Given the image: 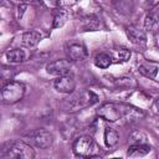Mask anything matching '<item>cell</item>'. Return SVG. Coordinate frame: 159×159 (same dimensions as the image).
Listing matches in <instances>:
<instances>
[{
    "mask_svg": "<svg viewBox=\"0 0 159 159\" xmlns=\"http://www.w3.org/2000/svg\"><path fill=\"white\" fill-rule=\"evenodd\" d=\"M97 116L109 123H117L122 119H138L140 117L144 116V113L135 108L132 107L129 104H124V103H103L102 106L98 107L97 109Z\"/></svg>",
    "mask_w": 159,
    "mask_h": 159,
    "instance_id": "obj_1",
    "label": "cell"
},
{
    "mask_svg": "<svg viewBox=\"0 0 159 159\" xmlns=\"http://www.w3.org/2000/svg\"><path fill=\"white\" fill-rule=\"evenodd\" d=\"M97 102H98V96L92 91H80V92L70 93V96L62 101L61 107L65 112L72 113L91 107Z\"/></svg>",
    "mask_w": 159,
    "mask_h": 159,
    "instance_id": "obj_2",
    "label": "cell"
},
{
    "mask_svg": "<svg viewBox=\"0 0 159 159\" xmlns=\"http://www.w3.org/2000/svg\"><path fill=\"white\" fill-rule=\"evenodd\" d=\"M1 159H32L35 150L31 144L22 140H14L7 143L0 154Z\"/></svg>",
    "mask_w": 159,
    "mask_h": 159,
    "instance_id": "obj_3",
    "label": "cell"
},
{
    "mask_svg": "<svg viewBox=\"0 0 159 159\" xmlns=\"http://www.w3.org/2000/svg\"><path fill=\"white\" fill-rule=\"evenodd\" d=\"M73 153L80 158L97 157L99 155V147L94 143V140L88 135L78 137L73 143Z\"/></svg>",
    "mask_w": 159,
    "mask_h": 159,
    "instance_id": "obj_4",
    "label": "cell"
},
{
    "mask_svg": "<svg viewBox=\"0 0 159 159\" xmlns=\"http://www.w3.org/2000/svg\"><path fill=\"white\" fill-rule=\"evenodd\" d=\"M25 86L21 82L9 81L1 89V101L5 104H14L22 99L25 94Z\"/></svg>",
    "mask_w": 159,
    "mask_h": 159,
    "instance_id": "obj_5",
    "label": "cell"
},
{
    "mask_svg": "<svg viewBox=\"0 0 159 159\" xmlns=\"http://www.w3.org/2000/svg\"><path fill=\"white\" fill-rule=\"evenodd\" d=\"M29 140L36 147V148H40V149H47L52 145L53 143V135L52 133H50L48 130H45V129H39V130H35L32 133L29 134Z\"/></svg>",
    "mask_w": 159,
    "mask_h": 159,
    "instance_id": "obj_6",
    "label": "cell"
},
{
    "mask_svg": "<svg viewBox=\"0 0 159 159\" xmlns=\"http://www.w3.org/2000/svg\"><path fill=\"white\" fill-rule=\"evenodd\" d=\"M72 70V63L68 60H56L46 66V72L52 76H65L70 75Z\"/></svg>",
    "mask_w": 159,
    "mask_h": 159,
    "instance_id": "obj_7",
    "label": "cell"
},
{
    "mask_svg": "<svg viewBox=\"0 0 159 159\" xmlns=\"http://www.w3.org/2000/svg\"><path fill=\"white\" fill-rule=\"evenodd\" d=\"M53 87L57 92L70 94L75 91L76 88V81L71 75H65V76H58L53 81Z\"/></svg>",
    "mask_w": 159,
    "mask_h": 159,
    "instance_id": "obj_8",
    "label": "cell"
},
{
    "mask_svg": "<svg viewBox=\"0 0 159 159\" xmlns=\"http://www.w3.org/2000/svg\"><path fill=\"white\" fill-rule=\"evenodd\" d=\"M67 56L71 61H84L88 57V51L86 46L81 42H71L66 46Z\"/></svg>",
    "mask_w": 159,
    "mask_h": 159,
    "instance_id": "obj_9",
    "label": "cell"
},
{
    "mask_svg": "<svg viewBox=\"0 0 159 159\" xmlns=\"http://www.w3.org/2000/svg\"><path fill=\"white\" fill-rule=\"evenodd\" d=\"M125 34H127L128 40L133 45L139 46V47H144L145 46V43H147V35H145L144 30L139 29L135 25H129V26L125 27Z\"/></svg>",
    "mask_w": 159,
    "mask_h": 159,
    "instance_id": "obj_10",
    "label": "cell"
},
{
    "mask_svg": "<svg viewBox=\"0 0 159 159\" xmlns=\"http://www.w3.org/2000/svg\"><path fill=\"white\" fill-rule=\"evenodd\" d=\"M144 29L149 32L159 31V6L150 10L144 17Z\"/></svg>",
    "mask_w": 159,
    "mask_h": 159,
    "instance_id": "obj_11",
    "label": "cell"
},
{
    "mask_svg": "<svg viewBox=\"0 0 159 159\" xmlns=\"http://www.w3.org/2000/svg\"><path fill=\"white\" fill-rule=\"evenodd\" d=\"M68 16H70V11L66 7H62V6H58V7H55L53 11H52V27L53 29H60L62 27L66 21L68 20Z\"/></svg>",
    "mask_w": 159,
    "mask_h": 159,
    "instance_id": "obj_12",
    "label": "cell"
},
{
    "mask_svg": "<svg viewBox=\"0 0 159 159\" xmlns=\"http://www.w3.org/2000/svg\"><path fill=\"white\" fill-rule=\"evenodd\" d=\"M41 39H42V36H41V34L39 31L30 30V31H26V32H24L21 35L20 42H21V46L31 48V47H35L41 41Z\"/></svg>",
    "mask_w": 159,
    "mask_h": 159,
    "instance_id": "obj_13",
    "label": "cell"
},
{
    "mask_svg": "<svg viewBox=\"0 0 159 159\" xmlns=\"http://www.w3.org/2000/svg\"><path fill=\"white\" fill-rule=\"evenodd\" d=\"M158 71H159V66L150 61H144L138 66L139 75H142L143 77L149 78V80H154L158 75Z\"/></svg>",
    "mask_w": 159,
    "mask_h": 159,
    "instance_id": "obj_14",
    "label": "cell"
},
{
    "mask_svg": "<svg viewBox=\"0 0 159 159\" xmlns=\"http://www.w3.org/2000/svg\"><path fill=\"white\" fill-rule=\"evenodd\" d=\"M99 27V19L94 14L84 15L81 19V29L82 31H96Z\"/></svg>",
    "mask_w": 159,
    "mask_h": 159,
    "instance_id": "obj_15",
    "label": "cell"
},
{
    "mask_svg": "<svg viewBox=\"0 0 159 159\" xmlns=\"http://www.w3.org/2000/svg\"><path fill=\"white\" fill-rule=\"evenodd\" d=\"M150 152V147L147 145L145 143L142 144H132L128 148L127 155L129 158H138V157H144Z\"/></svg>",
    "mask_w": 159,
    "mask_h": 159,
    "instance_id": "obj_16",
    "label": "cell"
},
{
    "mask_svg": "<svg viewBox=\"0 0 159 159\" xmlns=\"http://www.w3.org/2000/svg\"><path fill=\"white\" fill-rule=\"evenodd\" d=\"M6 58L9 62L11 63H19V62H24L26 60V53L24 50L20 48H12V50H7L5 53Z\"/></svg>",
    "mask_w": 159,
    "mask_h": 159,
    "instance_id": "obj_17",
    "label": "cell"
},
{
    "mask_svg": "<svg viewBox=\"0 0 159 159\" xmlns=\"http://www.w3.org/2000/svg\"><path fill=\"white\" fill-rule=\"evenodd\" d=\"M104 143L108 148H113L117 145L118 140H119V135H118V132L111 127H107L104 129Z\"/></svg>",
    "mask_w": 159,
    "mask_h": 159,
    "instance_id": "obj_18",
    "label": "cell"
},
{
    "mask_svg": "<svg viewBox=\"0 0 159 159\" xmlns=\"http://www.w3.org/2000/svg\"><path fill=\"white\" fill-rule=\"evenodd\" d=\"M112 63V57L104 52L102 53H98L96 57H94V65L98 67V68H108Z\"/></svg>",
    "mask_w": 159,
    "mask_h": 159,
    "instance_id": "obj_19",
    "label": "cell"
},
{
    "mask_svg": "<svg viewBox=\"0 0 159 159\" xmlns=\"http://www.w3.org/2000/svg\"><path fill=\"white\" fill-rule=\"evenodd\" d=\"M147 140V135L140 132V130H133L130 134H129V143L130 145L132 144H142V143H145Z\"/></svg>",
    "mask_w": 159,
    "mask_h": 159,
    "instance_id": "obj_20",
    "label": "cell"
},
{
    "mask_svg": "<svg viewBox=\"0 0 159 159\" xmlns=\"http://www.w3.org/2000/svg\"><path fill=\"white\" fill-rule=\"evenodd\" d=\"M132 56V52L127 48H119L117 51V58L120 61V62H127Z\"/></svg>",
    "mask_w": 159,
    "mask_h": 159,
    "instance_id": "obj_21",
    "label": "cell"
},
{
    "mask_svg": "<svg viewBox=\"0 0 159 159\" xmlns=\"http://www.w3.org/2000/svg\"><path fill=\"white\" fill-rule=\"evenodd\" d=\"M46 1H47L48 5H51V6H53V7L61 6V0H46Z\"/></svg>",
    "mask_w": 159,
    "mask_h": 159,
    "instance_id": "obj_22",
    "label": "cell"
},
{
    "mask_svg": "<svg viewBox=\"0 0 159 159\" xmlns=\"http://www.w3.org/2000/svg\"><path fill=\"white\" fill-rule=\"evenodd\" d=\"M157 2V0H145V6H153L154 4Z\"/></svg>",
    "mask_w": 159,
    "mask_h": 159,
    "instance_id": "obj_23",
    "label": "cell"
},
{
    "mask_svg": "<svg viewBox=\"0 0 159 159\" xmlns=\"http://www.w3.org/2000/svg\"><path fill=\"white\" fill-rule=\"evenodd\" d=\"M154 106H155V109H157V113L159 114V98H158V99H155V102H154Z\"/></svg>",
    "mask_w": 159,
    "mask_h": 159,
    "instance_id": "obj_24",
    "label": "cell"
},
{
    "mask_svg": "<svg viewBox=\"0 0 159 159\" xmlns=\"http://www.w3.org/2000/svg\"><path fill=\"white\" fill-rule=\"evenodd\" d=\"M20 1H29V0H20Z\"/></svg>",
    "mask_w": 159,
    "mask_h": 159,
    "instance_id": "obj_25",
    "label": "cell"
}]
</instances>
